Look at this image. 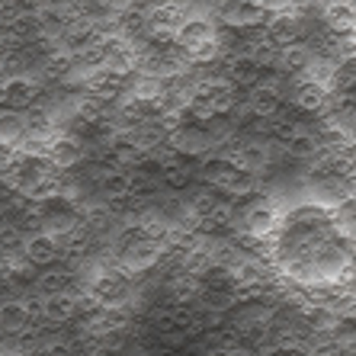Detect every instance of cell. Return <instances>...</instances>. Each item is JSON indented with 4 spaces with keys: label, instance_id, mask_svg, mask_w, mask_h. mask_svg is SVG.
Listing matches in <instances>:
<instances>
[{
    "label": "cell",
    "instance_id": "cell-10",
    "mask_svg": "<svg viewBox=\"0 0 356 356\" xmlns=\"http://www.w3.org/2000/svg\"><path fill=\"white\" fill-rule=\"evenodd\" d=\"M347 35H350V45H353V55H356V23H353V29H350Z\"/></svg>",
    "mask_w": 356,
    "mask_h": 356
},
{
    "label": "cell",
    "instance_id": "cell-5",
    "mask_svg": "<svg viewBox=\"0 0 356 356\" xmlns=\"http://www.w3.org/2000/svg\"><path fill=\"white\" fill-rule=\"evenodd\" d=\"M264 356H315V350L302 340H276L273 347H266Z\"/></svg>",
    "mask_w": 356,
    "mask_h": 356
},
{
    "label": "cell",
    "instance_id": "cell-8",
    "mask_svg": "<svg viewBox=\"0 0 356 356\" xmlns=\"http://www.w3.org/2000/svg\"><path fill=\"white\" fill-rule=\"evenodd\" d=\"M343 286H347L350 298H353V302H356V264H353V270H350V276H347V282H343Z\"/></svg>",
    "mask_w": 356,
    "mask_h": 356
},
{
    "label": "cell",
    "instance_id": "cell-2",
    "mask_svg": "<svg viewBox=\"0 0 356 356\" xmlns=\"http://www.w3.org/2000/svg\"><path fill=\"white\" fill-rule=\"evenodd\" d=\"M164 248L167 241L154 225H125L122 232L113 238L109 254H113V264L119 270L141 273V270H148V266H154L164 257Z\"/></svg>",
    "mask_w": 356,
    "mask_h": 356
},
{
    "label": "cell",
    "instance_id": "cell-1",
    "mask_svg": "<svg viewBox=\"0 0 356 356\" xmlns=\"http://www.w3.org/2000/svg\"><path fill=\"white\" fill-rule=\"evenodd\" d=\"M266 260L276 276L305 292L343 286L356 264V241L343 232L334 206L298 199L280 209L266 238Z\"/></svg>",
    "mask_w": 356,
    "mask_h": 356
},
{
    "label": "cell",
    "instance_id": "cell-4",
    "mask_svg": "<svg viewBox=\"0 0 356 356\" xmlns=\"http://www.w3.org/2000/svg\"><path fill=\"white\" fill-rule=\"evenodd\" d=\"M334 216H337V222L343 225V232H347L350 238L356 241V190L350 193L347 199H340L337 206H334Z\"/></svg>",
    "mask_w": 356,
    "mask_h": 356
},
{
    "label": "cell",
    "instance_id": "cell-3",
    "mask_svg": "<svg viewBox=\"0 0 356 356\" xmlns=\"http://www.w3.org/2000/svg\"><path fill=\"white\" fill-rule=\"evenodd\" d=\"M90 296L97 302V308H113V312H125L129 302L135 298V273H125L119 266L106 270L103 276H97L90 286Z\"/></svg>",
    "mask_w": 356,
    "mask_h": 356
},
{
    "label": "cell",
    "instance_id": "cell-6",
    "mask_svg": "<svg viewBox=\"0 0 356 356\" xmlns=\"http://www.w3.org/2000/svg\"><path fill=\"white\" fill-rule=\"evenodd\" d=\"M13 158H17V148L7 145V141H0V177L7 174V167L13 164Z\"/></svg>",
    "mask_w": 356,
    "mask_h": 356
},
{
    "label": "cell",
    "instance_id": "cell-9",
    "mask_svg": "<svg viewBox=\"0 0 356 356\" xmlns=\"http://www.w3.org/2000/svg\"><path fill=\"white\" fill-rule=\"evenodd\" d=\"M202 356H238V353H234L232 347H212V350H206Z\"/></svg>",
    "mask_w": 356,
    "mask_h": 356
},
{
    "label": "cell",
    "instance_id": "cell-7",
    "mask_svg": "<svg viewBox=\"0 0 356 356\" xmlns=\"http://www.w3.org/2000/svg\"><path fill=\"white\" fill-rule=\"evenodd\" d=\"M260 10H282V7H289L292 0H254Z\"/></svg>",
    "mask_w": 356,
    "mask_h": 356
}]
</instances>
